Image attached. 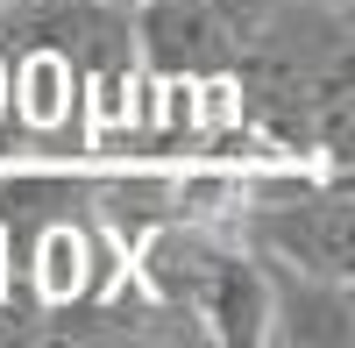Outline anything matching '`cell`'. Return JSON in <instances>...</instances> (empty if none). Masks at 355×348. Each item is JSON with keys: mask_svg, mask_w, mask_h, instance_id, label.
<instances>
[{"mask_svg": "<svg viewBox=\"0 0 355 348\" xmlns=\"http://www.w3.org/2000/svg\"><path fill=\"white\" fill-rule=\"evenodd\" d=\"M270 284V313H263V341H299V348H348L355 341V292L348 277H313L263 263Z\"/></svg>", "mask_w": 355, "mask_h": 348, "instance_id": "6da1fadb", "label": "cell"}, {"mask_svg": "<svg viewBox=\"0 0 355 348\" xmlns=\"http://www.w3.org/2000/svg\"><path fill=\"white\" fill-rule=\"evenodd\" d=\"M114 8H142V0H114Z\"/></svg>", "mask_w": 355, "mask_h": 348, "instance_id": "7a4b0ae2", "label": "cell"}]
</instances>
